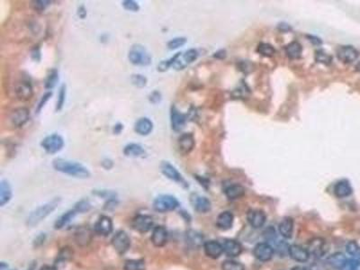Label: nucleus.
I'll return each mask as SVG.
<instances>
[{"mask_svg":"<svg viewBox=\"0 0 360 270\" xmlns=\"http://www.w3.org/2000/svg\"><path fill=\"white\" fill-rule=\"evenodd\" d=\"M58 81H59V72L56 70H52L45 79L44 88L48 90H53Z\"/></svg>","mask_w":360,"mask_h":270,"instance_id":"72a5a7b5","label":"nucleus"},{"mask_svg":"<svg viewBox=\"0 0 360 270\" xmlns=\"http://www.w3.org/2000/svg\"><path fill=\"white\" fill-rule=\"evenodd\" d=\"M247 220L252 227L259 229L264 226L267 221V216L263 211L252 209L247 213Z\"/></svg>","mask_w":360,"mask_h":270,"instance_id":"2eb2a0df","label":"nucleus"},{"mask_svg":"<svg viewBox=\"0 0 360 270\" xmlns=\"http://www.w3.org/2000/svg\"><path fill=\"white\" fill-rule=\"evenodd\" d=\"M258 54L263 55L265 57H272L276 54L275 48L270 43L266 42H262L258 45Z\"/></svg>","mask_w":360,"mask_h":270,"instance_id":"4c0bfd02","label":"nucleus"},{"mask_svg":"<svg viewBox=\"0 0 360 270\" xmlns=\"http://www.w3.org/2000/svg\"><path fill=\"white\" fill-rule=\"evenodd\" d=\"M40 270H57L54 267H52V266H43V267H42L41 269H40Z\"/></svg>","mask_w":360,"mask_h":270,"instance_id":"bf43d9fd","label":"nucleus"},{"mask_svg":"<svg viewBox=\"0 0 360 270\" xmlns=\"http://www.w3.org/2000/svg\"><path fill=\"white\" fill-rule=\"evenodd\" d=\"M225 56H226V52H224L223 50H221V51H219V52L215 54V57L218 58V59H222Z\"/></svg>","mask_w":360,"mask_h":270,"instance_id":"13d9d810","label":"nucleus"},{"mask_svg":"<svg viewBox=\"0 0 360 270\" xmlns=\"http://www.w3.org/2000/svg\"><path fill=\"white\" fill-rule=\"evenodd\" d=\"M78 214V212L73 209V210H70L66 212L65 214H63L62 216H60V218L56 221L55 222V229L57 230H60L62 229L63 227H65L66 225H68L70 222H72V219L76 216V215Z\"/></svg>","mask_w":360,"mask_h":270,"instance_id":"2f4dec72","label":"nucleus"},{"mask_svg":"<svg viewBox=\"0 0 360 270\" xmlns=\"http://www.w3.org/2000/svg\"><path fill=\"white\" fill-rule=\"evenodd\" d=\"M12 198V188L8 181L2 180L0 183V205L4 206L8 204Z\"/></svg>","mask_w":360,"mask_h":270,"instance_id":"cd10ccee","label":"nucleus"},{"mask_svg":"<svg viewBox=\"0 0 360 270\" xmlns=\"http://www.w3.org/2000/svg\"><path fill=\"white\" fill-rule=\"evenodd\" d=\"M180 206L177 198L170 195H162L153 201V209L159 213H167L174 211Z\"/></svg>","mask_w":360,"mask_h":270,"instance_id":"20e7f679","label":"nucleus"},{"mask_svg":"<svg viewBox=\"0 0 360 270\" xmlns=\"http://www.w3.org/2000/svg\"><path fill=\"white\" fill-rule=\"evenodd\" d=\"M307 38L309 39V41L312 42V44L314 45H321L323 43V41L317 37V36H307Z\"/></svg>","mask_w":360,"mask_h":270,"instance_id":"864d4df0","label":"nucleus"},{"mask_svg":"<svg viewBox=\"0 0 360 270\" xmlns=\"http://www.w3.org/2000/svg\"><path fill=\"white\" fill-rule=\"evenodd\" d=\"M124 155L128 158H140L145 155V150L138 144H129L124 148Z\"/></svg>","mask_w":360,"mask_h":270,"instance_id":"bb28decb","label":"nucleus"},{"mask_svg":"<svg viewBox=\"0 0 360 270\" xmlns=\"http://www.w3.org/2000/svg\"><path fill=\"white\" fill-rule=\"evenodd\" d=\"M286 54L288 55V58L291 60H297L299 59L302 54H303V47L300 44V42H292L288 43V45L285 48Z\"/></svg>","mask_w":360,"mask_h":270,"instance_id":"c85d7f7f","label":"nucleus"},{"mask_svg":"<svg viewBox=\"0 0 360 270\" xmlns=\"http://www.w3.org/2000/svg\"><path fill=\"white\" fill-rule=\"evenodd\" d=\"M66 85H61L60 90H59V93H58L57 102H56V111L57 112L60 111L64 107V104L66 101Z\"/></svg>","mask_w":360,"mask_h":270,"instance_id":"58836bf2","label":"nucleus"},{"mask_svg":"<svg viewBox=\"0 0 360 270\" xmlns=\"http://www.w3.org/2000/svg\"><path fill=\"white\" fill-rule=\"evenodd\" d=\"M360 261L356 258H348L340 270H358Z\"/></svg>","mask_w":360,"mask_h":270,"instance_id":"c03bdc74","label":"nucleus"},{"mask_svg":"<svg viewBox=\"0 0 360 270\" xmlns=\"http://www.w3.org/2000/svg\"><path fill=\"white\" fill-rule=\"evenodd\" d=\"M347 259L348 258L345 257L344 254L338 252V253H335V254L331 255L330 258H329V259H328V261H329L330 265H331L333 268L340 270L342 269V267L344 265V263L346 262Z\"/></svg>","mask_w":360,"mask_h":270,"instance_id":"473e14b6","label":"nucleus"},{"mask_svg":"<svg viewBox=\"0 0 360 270\" xmlns=\"http://www.w3.org/2000/svg\"><path fill=\"white\" fill-rule=\"evenodd\" d=\"M123 130H124V126L122 124H117V125L114 126L113 132H114V134H120Z\"/></svg>","mask_w":360,"mask_h":270,"instance_id":"4d7b16f0","label":"nucleus"},{"mask_svg":"<svg viewBox=\"0 0 360 270\" xmlns=\"http://www.w3.org/2000/svg\"><path fill=\"white\" fill-rule=\"evenodd\" d=\"M150 239L154 246L158 248L165 246L168 240V231L163 226H157L153 229Z\"/></svg>","mask_w":360,"mask_h":270,"instance_id":"412c9836","label":"nucleus"},{"mask_svg":"<svg viewBox=\"0 0 360 270\" xmlns=\"http://www.w3.org/2000/svg\"><path fill=\"white\" fill-rule=\"evenodd\" d=\"M307 251L315 257H323L326 252V241L322 238H315L310 240Z\"/></svg>","mask_w":360,"mask_h":270,"instance_id":"4be33fe9","label":"nucleus"},{"mask_svg":"<svg viewBox=\"0 0 360 270\" xmlns=\"http://www.w3.org/2000/svg\"><path fill=\"white\" fill-rule=\"evenodd\" d=\"M337 57L344 63H352L359 58V52L351 45H344L337 50Z\"/></svg>","mask_w":360,"mask_h":270,"instance_id":"4468645a","label":"nucleus"},{"mask_svg":"<svg viewBox=\"0 0 360 270\" xmlns=\"http://www.w3.org/2000/svg\"><path fill=\"white\" fill-rule=\"evenodd\" d=\"M131 82L133 86L139 89H143L147 86L148 79L142 74H133L131 77Z\"/></svg>","mask_w":360,"mask_h":270,"instance_id":"79ce46f5","label":"nucleus"},{"mask_svg":"<svg viewBox=\"0 0 360 270\" xmlns=\"http://www.w3.org/2000/svg\"><path fill=\"white\" fill-rule=\"evenodd\" d=\"M204 252L208 258L216 259L222 256L223 248L222 244L216 240H208L204 243Z\"/></svg>","mask_w":360,"mask_h":270,"instance_id":"aec40b11","label":"nucleus"},{"mask_svg":"<svg viewBox=\"0 0 360 270\" xmlns=\"http://www.w3.org/2000/svg\"><path fill=\"white\" fill-rule=\"evenodd\" d=\"M277 29L281 31V32H284V33H287V32L292 30V27L289 24H287V23L282 22V23H279V24H277Z\"/></svg>","mask_w":360,"mask_h":270,"instance_id":"603ef678","label":"nucleus"},{"mask_svg":"<svg viewBox=\"0 0 360 270\" xmlns=\"http://www.w3.org/2000/svg\"><path fill=\"white\" fill-rule=\"evenodd\" d=\"M128 60L135 66H149L151 63V55L142 44H134L128 53Z\"/></svg>","mask_w":360,"mask_h":270,"instance_id":"7ed1b4c3","label":"nucleus"},{"mask_svg":"<svg viewBox=\"0 0 360 270\" xmlns=\"http://www.w3.org/2000/svg\"><path fill=\"white\" fill-rule=\"evenodd\" d=\"M181 53H178V54H175L173 57H171L170 59H168L167 60H162L160 62V64L158 65V71L161 72H166L168 71V69L170 67H173L175 64V62L178 60V59L180 58Z\"/></svg>","mask_w":360,"mask_h":270,"instance_id":"e433bc0d","label":"nucleus"},{"mask_svg":"<svg viewBox=\"0 0 360 270\" xmlns=\"http://www.w3.org/2000/svg\"><path fill=\"white\" fill-rule=\"evenodd\" d=\"M170 124L174 132H181L186 124V115L182 114L178 108L172 106L170 108Z\"/></svg>","mask_w":360,"mask_h":270,"instance_id":"f8f14e48","label":"nucleus"},{"mask_svg":"<svg viewBox=\"0 0 360 270\" xmlns=\"http://www.w3.org/2000/svg\"><path fill=\"white\" fill-rule=\"evenodd\" d=\"M346 252L352 258H356L360 261V246L354 240L348 241L346 245Z\"/></svg>","mask_w":360,"mask_h":270,"instance_id":"f704fd0d","label":"nucleus"},{"mask_svg":"<svg viewBox=\"0 0 360 270\" xmlns=\"http://www.w3.org/2000/svg\"><path fill=\"white\" fill-rule=\"evenodd\" d=\"M288 255L290 258L294 259L296 262H301V263H306L310 258V253L307 251V249H305L299 245H290L288 247Z\"/></svg>","mask_w":360,"mask_h":270,"instance_id":"f3484780","label":"nucleus"},{"mask_svg":"<svg viewBox=\"0 0 360 270\" xmlns=\"http://www.w3.org/2000/svg\"><path fill=\"white\" fill-rule=\"evenodd\" d=\"M122 5L127 11L138 12L140 10V6H139L138 3L136 1H133V0H125V1L122 2Z\"/></svg>","mask_w":360,"mask_h":270,"instance_id":"a18cd8bd","label":"nucleus"},{"mask_svg":"<svg viewBox=\"0 0 360 270\" xmlns=\"http://www.w3.org/2000/svg\"><path fill=\"white\" fill-rule=\"evenodd\" d=\"M352 192H353L352 186L348 180H342L338 181L333 187V193L338 198H348Z\"/></svg>","mask_w":360,"mask_h":270,"instance_id":"393cba45","label":"nucleus"},{"mask_svg":"<svg viewBox=\"0 0 360 270\" xmlns=\"http://www.w3.org/2000/svg\"><path fill=\"white\" fill-rule=\"evenodd\" d=\"M153 130V123L148 117H142L134 125V131L139 135L147 136Z\"/></svg>","mask_w":360,"mask_h":270,"instance_id":"b1692460","label":"nucleus"},{"mask_svg":"<svg viewBox=\"0 0 360 270\" xmlns=\"http://www.w3.org/2000/svg\"><path fill=\"white\" fill-rule=\"evenodd\" d=\"M196 141L192 133L186 132L180 135L178 141V148L182 155H188L195 148Z\"/></svg>","mask_w":360,"mask_h":270,"instance_id":"ddd939ff","label":"nucleus"},{"mask_svg":"<svg viewBox=\"0 0 360 270\" xmlns=\"http://www.w3.org/2000/svg\"><path fill=\"white\" fill-rule=\"evenodd\" d=\"M90 207H91V204H90L89 201L81 200V201H79L78 203L75 204L74 209L77 211L78 213H85V212H88L90 210Z\"/></svg>","mask_w":360,"mask_h":270,"instance_id":"de8ad7c7","label":"nucleus"},{"mask_svg":"<svg viewBox=\"0 0 360 270\" xmlns=\"http://www.w3.org/2000/svg\"><path fill=\"white\" fill-rule=\"evenodd\" d=\"M30 119V111L26 108H18L7 116V124L14 129L21 128Z\"/></svg>","mask_w":360,"mask_h":270,"instance_id":"39448f33","label":"nucleus"},{"mask_svg":"<svg viewBox=\"0 0 360 270\" xmlns=\"http://www.w3.org/2000/svg\"><path fill=\"white\" fill-rule=\"evenodd\" d=\"M193 205L194 208L201 214H205L211 210L210 200L204 197L197 196L193 200Z\"/></svg>","mask_w":360,"mask_h":270,"instance_id":"c756f323","label":"nucleus"},{"mask_svg":"<svg viewBox=\"0 0 360 270\" xmlns=\"http://www.w3.org/2000/svg\"><path fill=\"white\" fill-rule=\"evenodd\" d=\"M102 166L104 168H107V169H110V168L114 166V163H113V162L111 160L106 159V160L103 161Z\"/></svg>","mask_w":360,"mask_h":270,"instance_id":"5fc2aeb1","label":"nucleus"},{"mask_svg":"<svg viewBox=\"0 0 360 270\" xmlns=\"http://www.w3.org/2000/svg\"><path fill=\"white\" fill-rule=\"evenodd\" d=\"M132 227L140 234H146L153 227V219L149 216L139 215L132 219Z\"/></svg>","mask_w":360,"mask_h":270,"instance_id":"9d476101","label":"nucleus"},{"mask_svg":"<svg viewBox=\"0 0 360 270\" xmlns=\"http://www.w3.org/2000/svg\"><path fill=\"white\" fill-rule=\"evenodd\" d=\"M356 69H357L358 72H360V60L358 62V64L356 65Z\"/></svg>","mask_w":360,"mask_h":270,"instance_id":"680f3d73","label":"nucleus"},{"mask_svg":"<svg viewBox=\"0 0 360 270\" xmlns=\"http://www.w3.org/2000/svg\"><path fill=\"white\" fill-rule=\"evenodd\" d=\"M15 95L20 101H28L34 96L33 86L28 80H21L15 87Z\"/></svg>","mask_w":360,"mask_h":270,"instance_id":"9b49d317","label":"nucleus"},{"mask_svg":"<svg viewBox=\"0 0 360 270\" xmlns=\"http://www.w3.org/2000/svg\"><path fill=\"white\" fill-rule=\"evenodd\" d=\"M278 231L281 236L285 239H290L294 233V220L290 217H287L281 221L278 226Z\"/></svg>","mask_w":360,"mask_h":270,"instance_id":"a878e982","label":"nucleus"},{"mask_svg":"<svg viewBox=\"0 0 360 270\" xmlns=\"http://www.w3.org/2000/svg\"><path fill=\"white\" fill-rule=\"evenodd\" d=\"M95 232L101 236H108L113 232V222L108 216H103L97 220L95 224Z\"/></svg>","mask_w":360,"mask_h":270,"instance_id":"6ab92c4d","label":"nucleus"},{"mask_svg":"<svg viewBox=\"0 0 360 270\" xmlns=\"http://www.w3.org/2000/svg\"><path fill=\"white\" fill-rule=\"evenodd\" d=\"M292 270H310L307 268H303V267H294Z\"/></svg>","mask_w":360,"mask_h":270,"instance_id":"052dcab7","label":"nucleus"},{"mask_svg":"<svg viewBox=\"0 0 360 270\" xmlns=\"http://www.w3.org/2000/svg\"><path fill=\"white\" fill-rule=\"evenodd\" d=\"M161 170L162 174L164 175L168 180H172L176 183H179L184 187H187L188 185L183 176L180 174V171L175 168L174 166L168 162H162L161 165Z\"/></svg>","mask_w":360,"mask_h":270,"instance_id":"0eeeda50","label":"nucleus"},{"mask_svg":"<svg viewBox=\"0 0 360 270\" xmlns=\"http://www.w3.org/2000/svg\"><path fill=\"white\" fill-rule=\"evenodd\" d=\"M162 94H161V92L160 91H153L151 94H150V96H149V100H150V102L151 103V104H154V105H157V104H159V103L161 102L162 101Z\"/></svg>","mask_w":360,"mask_h":270,"instance_id":"3c124183","label":"nucleus"},{"mask_svg":"<svg viewBox=\"0 0 360 270\" xmlns=\"http://www.w3.org/2000/svg\"><path fill=\"white\" fill-rule=\"evenodd\" d=\"M125 270H145V262L142 259L127 260L124 266Z\"/></svg>","mask_w":360,"mask_h":270,"instance_id":"c9c22d12","label":"nucleus"},{"mask_svg":"<svg viewBox=\"0 0 360 270\" xmlns=\"http://www.w3.org/2000/svg\"><path fill=\"white\" fill-rule=\"evenodd\" d=\"M52 4V1H48V0H37L35 1L33 6L34 8L36 9V11L38 12H43L48 6H51Z\"/></svg>","mask_w":360,"mask_h":270,"instance_id":"49530a36","label":"nucleus"},{"mask_svg":"<svg viewBox=\"0 0 360 270\" xmlns=\"http://www.w3.org/2000/svg\"><path fill=\"white\" fill-rule=\"evenodd\" d=\"M198 51L196 49H189L184 54H181V60L180 58L175 62L174 67L176 70H184L186 66L193 63L198 58Z\"/></svg>","mask_w":360,"mask_h":270,"instance_id":"dca6fc26","label":"nucleus"},{"mask_svg":"<svg viewBox=\"0 0 360 270\" xmlns=\"http://www.w3.org/2000/svg\"><path fill=\"white\" fill-rule=\"evenodd\" d=\"M274 253L275 251L273 247L267 242L258 243L253 250L254 257L261 262H268L271 260V258L274 256Z\"/></svg>","mask_w":360,"mask_h":270,"instance_id":"1a4fd4ad","label":"nucleus"},{"mask_svg":"<svg viewBox=\"0 0 360 270\" xmlns=\"http://www.w3.org/2000/svg\"><path fill=\"white\" fill-rule=\"evenodd\" d=\"M187 40L186 37H176L171 39L169 42L167 43V46L169 50H177L186 44Z\"/></svg>","mask_w":360,"mask_h":270,"instance_id":"37998d69","label":"nucleus"},{"mask_svg":"<svg viewBox=\"0 0 360 270\" xmlns=\"http://www.w3.org/2000/svg\"><path fill=\"white\" fill-rule=\"evenodd\" d=\"M64 140L58 133H54L46 136L41 142L42 149L49 154H56L64 147Z\"/></svg>","mask_w":360,"mask_h":270,"instance_id":"423d86ee","label":"nucleus"},{"mask_svg":"<svg viewBox=\"0 0 360 270\" xmlns=\"http://www.w3.org/2000/svg\"><path fill=\"white\" fill-rule=\"evenodd\" d=\"M222 270H245V267L240 262L229 259L222 263Z\"/></svg>","mask_w":360,"mask_h":270,"instance_id":"ea45409f","label":"nucleus"},{"mask_svg":"<svg viewBox=\"0 0 360 270\" xmlns=\"http://www.w3.org/2000/svg\"><path fill=\"white\" fill-rule=\"evenodd\" d=\"M53 167L58 172L69 175L76 179L86 180L90 178V170L82 164L77 162H72L61 158H57L53 162Z\"/></svg>","mask_w":360,"mask_h":270,"instance_id":"f257e3e1","label":"nucleus"},{"mask_svg":"<svg viewBox=\"0 0 360 270\" xmlns=\"http://www.w3.org/2000/svg\"><path fill=\"white\" fill-rule=\"evenodd\" d=\"M222 245L223 248V253L230 258H235L240 256L243 250L240 242L232 239L223 240Z\"/></svg>","mask_w":360,"mask_h":270,"instance_id":"a211bd4d","label":"nucleus"},{"mask_svg":"<svg viewBox=\"0 0 360 270\" xmlns=\"http://www.w3.org/2000/svg\"><path fill=\"white\" fill-rule=\"evenodd\" d=\"M53 96V93H52V92H47V93H45V94L42 96L41 100L39 101V103H38V106H37V108H36V113H37V114H39V113L42 111V108H44L45 104L48 102L49 99L51 98V96Z\"/></svg>","mask_w":360,"mask_h":270,"instance_id":"09e8293b","label":"nucleus"},{"mask_svg":"<svg viewBox=\"0 0 360 270\" xmlns=\"http://www.w3.org/2000/svg\"><path fill=\"white\" fill-rule=\"evenodd\" d=\"M188 240L191 242V243H193V244H195V245H200L201 243H202V241H203V240H202V237L199 235V234H197V233H195V232H191V233H189V234H188Z\"/></svg>","mask_w":360,"mask_h":270,"instance_id":"8fccbe9b","label":"nucleus"},{"mask_svg":"<svg viewBox=\"0 0 360 270\" xmlns=\"http://www.w3.org/2000/svg\"><path fill=\"white\" fill-rule=\"evenodd\" d=\"M78 17L81 18V19H84L86 18V16H87V10H86L84 6H81L78 7Z\"/></svg>","mask_w":360,"mask_h":270,"instance_id":"6e6d98bb","label":"nucleus"},{"mask_svg":"<svg viewBox=\"0 0 360 270\" xmlns=\"http://www.w3.org/2000/svg\"><path fill=\"white\" fill-rule=\"evenodd\" d=\"M112 245L118 254H125L131 246V240L126 232H118L112 239Z\"/></svg>","mask_w":360,"mask_h":270,"instance_id":"6e6552de","label":"nucleus"},{"mask_svg":"<svg viewBox=\"0 0 360 270\" xmlns=\"http://www.w3.org/2000/svg\"><path fill=\"white\" fill-rule=\"evenodd\" d=\"M224 193L229 200H236V199L242 198L245 195V188L241 185L235 184V185L228 186L225 189Z\"/></svg>","mask_w":360,"mask_h":270,"instance_id":"7c9ffc66","label":"nucleus"},{"mask_svg":"<svg viewBox=\"0 0 360 270\" xmlns=\"http://www.w3.org/2000/svg\"><path fill=\"white\" fill-rule=\"evenodd\" d=\"M234 216L230 211L222 212L216 219L217 228L222 231H228L234 225Z\"/></svg>","mask_w":360,"mask_h":270,"instance_id":"5701e85b","label":"nucleus"},{"mask_svg":"<svg viewBox=\"0 0 360 270\" xmlns=\"http://www.w3.org/2000/svg\"><path fill=\"white\" fill-rule=\"evenodd\" d=\"M60 202H61V199L60 198H55L47 203L37 207L36 210L33 211L27 217V220H26L27 225L30 227H34L37 224H39L58 208Z\"/></svg>","mask_w":360,"mask_h":270,"instance_id":"f03ea898","label":"nucleus"},{"mask_svg":"<svg viewBox=\"0 0 360 270\" xmlns=\"http://www.w3.org/2000/svg\"><path fill=\"white\" fill-rule=\"evenodd\" d=\"M315 60L319 63H323L324 65H330L332 61V57L323 50L317 51L315 54Z\"/></svg>","mask_w":360,"mask_h":270,"instance_id":"a19ab883","label":"nucleus"}]
</instances>
